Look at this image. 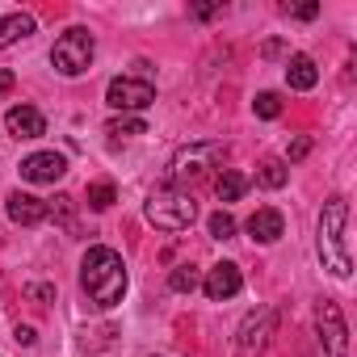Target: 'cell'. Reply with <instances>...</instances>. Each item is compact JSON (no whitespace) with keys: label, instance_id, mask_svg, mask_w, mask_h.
I'll return each instance as SVG.
<instances>
[{"label":"cell","instance_id":"e0dca14e","mask_svg":"<svg viewBox=\"0 0 357 357\" xmlns=\"http://www.w3.org/2000/svg\"><path fill=\"white\" fill-rule=\"evenodd\" d=\"M105 135H109V139H135V135H147V122L122 114V118H109V122H105Z\"/></svg>","mask_w":357,"mask_h":357},{"label":"cell","instance_id":"d6986e66","mask_svg":"<svg viewBox=\"0 0 357 357\" xmlns=\"http://www.w3.org/2000/svg\"><path fill=\"white\" fill-rule=\"evenodd\" d=\"M114 202H118L114 181H93V185H89V206H93V211H109Z\"/></svg>","mask_w":357,"mask_h":357},{"label":"cell","instance_id":"7a4b0ae2","mask_svg":"<svg viewBox=\"0 0 357 357\" xmlns=\"http://www.w3.org/2000/svg\"><path fill=\"white\" fill-rule=\"evenodd\" d=\"M344 223H349V202L336 194L319 211V261L340 282L353 273V261H349V248H344Z\"/></svg>","mask_w":357,"mask_h":357},{"label":"cell","instance_id":"cb8c5ba5","mask_svg":"<svg viewBox=\"0 0 357 357\" xmlns=\"http://www.w3.org/2000/svg\"><path fill=\"white\" fill-rule=\"evenodd\" d=\"M307 151H311V139H294V143H290V164H298Z\"/></svg>","mask_w":357,"mask_h":357},{"label":"cell","instance_id":"4316f807","mask_svg":"<svg viewBox=\"0 0 357 357\" xmlns=\"http://www.w3.org/2000/svg\"><path fill=\"white\" fill-rule=\"evenodd\" d=\"M13 84H17V76H13L9 68H0V97H5V93H9Z\"/></svg>","mask_w":357,"mask_h":357},{"label":"cell","instance_id":"8992f818","mask_svg":"<svg viewBox=\"0 0 357 357\" xmlns=\"http://www.w3.org/2000/svg\"><path fill=\"white\" fill-rule=\"evenodd\" d=\"M105 101H109L114 109H122V114L147 109V105L155 101V84H151L147 76H114L109 89H105Z\"/></svg>","mask_w":357,"mask_h":357},{"label":"cell","instance_id":"484cf974","mask_svg":"<svg viewBox=\"0 0 357 357\" xmlns=\"http://www.w3.org/2000/svg\"><path fill=\"white\" fill-rule=\"evenodd\" d=\"M13 340H17V344H34L38 336H34V328H30V324H17V332H13Z\"/></svg>","mask_w":357,"mask_h":357},{"label":"cell","instance_id":"4fadbf2b","mask_svg":"<svg viewBox=\"0 0 357 357\" xmlns=\"http://www.w3.org/2000/svg\"><path fill=\"white\" fill-rule=\"evenodd\" d=\"M248 236H252L257 244H278V240L286 236V219H282V211L261 206V211L248 219Z\"/></svg>","mask_w":357,"mask_h":357},{"label":"cell","instance_id":"52a82bcc","mask_svg":"<svg viewBox=\"0 0 357 357\" xmlns=\"http://www.w3.org/2000/svg\"><path fill=\"white\" fill-rule=\"evenodd\" d=\"M273 324H278V311H273V307L252 311V315L240 324L236 353H240V357H261V353H265V344H269V336H273Z\"/></svg>","mask_w":357,"mask_h":357},{"label":"cell","instance_id":"d4e9b609","mask_svg":"<svg viewBox=\"0 0 357 357\" xmlns=\"http://www.w3.org/2000/svg\"><path fill=\"white\" fill-rule=\"evenodd\" d=\"M30 294H34L38 303H55V286H43V282H38V286H30Z\"/></svg>","mask_w":357,"mask_h":357},{"label":"cell","instance_id":"2e32d148","mask_svg":"<svg viewBox=\"0 0 357 357\" xmlns=\"http://www.w3.org/2000/svg\"><path fill=\"white\" fill-rule=\"evenodd\" d=\"M244 190H248V176H244L240 168H223V176L215 181L219 202H240V198H244Z\"/></svg>","mask_w":357,"mask_h":357},{"label":"cell","instance_id":"7402d4cb","mask_svg":"<svg viewBox=\"0 0 357 357\" xmlns=\"http://www.w3.org/2000/svg\"><path fill=\"white\" fill-rule=\"evenodd\" d=\"M252 109H257V118H278L282 114V97L278 93H257Z\"/></svg>","mask_w":357,"mask_h":357},{"label":"cell","instance_id":"30bf717a","mask_svg":"<svg viewBox=\"0 0 357 357\" xmlns=\"http://www.w3.org/2000/svg\"><path fill=\"white\" fill-rule=\"evenodd\" d=\"M240 286H244V273H240V265H236V261H219V265L202 278V290H206V298H215V303L236 298V294H240Z\"/></svg>","mask_w":357,"mask_h":357},{"label":"cell","instance_id":"9a60e30c","mask_svg":"<svg viewBox=\"0 0 357 357\" xmlns=\"http://www.w3.org/2000/svg\"><path fill=\"white\" fill-rule=\"evenodd\" d=\"M30 34H34V17L30 13H5L0 17V51L22 43V38H30Z\"/></svg>","mask_w":357,"mask_h":357},{"label":"cell","instance_id":"3957f363","mask_svg":"<svg viewBox=\"0 0 357 357\" xmlns=\"http://www.w3.org/2000/svg\"><path fill=\"white\" fill-rule=\"evenodd\" d=\"M194 219H198L194 194L172 190V185H160V190L147 194V223L151 227H160V231H185Z\"/></svg>","mask_w":357,"mask_h":357},{"label":"cell","instance_id":"44dd1931","mask_svg":"<svg viewBox=\"0 0 357 357\" xmlns=\"http://www.w3.org/2000/svg\"><path fill=\"white\" fill-rule=\"evenodd\" d=\"M206 227H211V236H215V240H231V236H236V219H231L227 211H215Z\"/></svg>","mask_w":357,"mask_h":357},{"label":"cell","instance_id":"83f0119b","mask_svg":"<svg viewBox=\"0 0 357 357\" xmlns=\"http://www.w3.org/2000/svg\"><path fill=\"white\" fill-rule=\"evenodd\" d=\"M194 13H198V17H215V13H219V5H198Z\"/></svg>","mask_w":357,"mask_h":357},{"label":"cell","instance_id":"6da1fadb","mask_svg":"<svg viewBox=\"0 0 357 357\" xmlns=\"http://www.w3.org/2000/svg\"><path fill=\"white\" fill-rule=\"evenodd\" d=\"M80 290L89 294V303L97 311L118 307L122 294H126V265H122V257L114 248H105V244L89 248L84 261H80Z\"/></svg>","mask_w":357,"mask_h":357},{"label":"cell","instance_id":"5bb4252c","mask_svg":"<svg viewBox=\"0 0 357 357\" xmlns=\"http://www.w3.org/2000/svg\"><path fill=\"white\" fill-rule=\"evenodd\" d=\"M315 80H319V68H315L311 55H290V59H286V84H290V89L307 93V89H315Z\"/></svg>","mask_w":357,"mask_h":357},{"label":"cell","instance_id":"277c9868","mask_svg":"<svg viewBox=\"0 0 357 357\" xmlns=\"http://www.w3.org/2000/svg\"><path fill=\"white\" fill-rule=\"evenodd\" d=\"M223 155H227V143H219V139H202V143L181 147V151L172 155V164H168V185L176 190V185H185V181H202L211 168L223 164Z\"/></svg>","mask_w":357,"mask_h":357},{"label":"cell","instance_id":"ffe728a7","mask_svg":"<svg viewBox=\"0 0 357 357\" xmlns=\"http://www.w3.org/2000/svg\"><path fill=\"white\" fill-rule=\"evenodd\" d=\"M286 164L282 160H269V164H261V185H269V190H282L286 185Z\"/></svg>","mask_w":357,"mask_h":357},{"label":"cell","instance_id":"603a6c76","mask_svg":"<svg viewBox=\"0 0 357 357\" xmlns=\"http://www.w3.org/2000/svg\"><path fill=\"white\" fill-rule=\"evenodd\" d=\"M290 17H298V22H315L319 17V5H298V9H286Z\"/></svg>","mask_w":357,"mask_h":357},{"label":"cell","instance_id":"7c38bea8","mask_svg":"<svg viewBox=\"0 0 357 357\" xmlns=\"http://www.w3.org/2000/svg\"><path fill=\"white\" fill-rule=\"evenodd\" d=\"M5 206H9V219H13L17 227H38V223L51 215V206H47L43 198H34V194H22V190H13V194L5 198Z\"/></svg>","mask_w":357,"mask_h":357},{"label":"cell","instance_id":"ba28073f","mask_svg":"<svg viewBox=\"0 0 357 357\" xmlns=\"http://www.w3.org/2000/svg\"><path fill=\"white\" fill-rule=\"evenodd\" d=\"M315 324H319V340H324L328 357H349V328H344L340 303L324 298V303L315 307Z\"/></svg>","mask_w":357,"mask_h":357},{"label":"cell","instance_id":"8fae6325","mask_svg":"<svg viewBox=\"0 0 357 357\" xmlns=\"http://www.w3.org/2000/svg\"><path fill=\"white\" fill-rule=\"evenodd\" d=\"M5 130H9L13 139H43V135H47V118H43V109H34V105H13V109L5 114Z\"/></svg>","mask_w":357,"mask_h":357},{"label":"cell","instance_id":"9c48e42d","mask_svg":"<svg viewBox=\"0 0 357 357\" xmlns=\"http://www.w3.org/2000/svg\"><path fill=\"white\" fill-rule=\"evenodd\" d=\"M63 172H68V160L59 151H34V155L22 160V176L34 185H55Z\"/></svg>","mask_w":357,"mask_h":357},{"label":"cell","instance_id":"5b68a950","mask_svg":"<svg viewBox=\"0 0 357 357\" xmlns=\"http://www.w3.org/2000/svg\"><path fill=\"white\" fill-rule=\"evenodd\" d=\"M93 55H97V43H93V34L84 26L63 30L55 38V47H51V63H55L59 76H84L93 68Z\"/></svg>","mask_w":357,"mask_h":357},{"label":"cell","instance_id":"ac0fdd59","mask_svg":"<svg viewBox=\"0 0 357 357\" xmlns=\"http://www.w3.org/2000/svg\"><path fill=\"white\" fill-rule=\"evenodd\" d=\"M168 286H172L176 294H194V290L202 286V273H198L194 265H176V269L168 273Z\"/></svg>","mask_w":357,"mask_h":357}]
</instances>
